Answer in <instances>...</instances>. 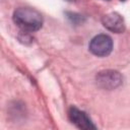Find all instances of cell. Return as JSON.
<instances>
[{
  "label": "cell",
  "mask_w": 130,
  "mask_h": 130,
  "mask_svg": "<svg viewBox=\"0 0 130 130\" xmlns=\"http://www.w3.org/2000/svg\"><path fill=\"white\" fill-rule=\"evenodd\" d=\"M14 23L23 31L31 32L39 30L43 25L42 14L34 8L19 7L13 12Z\"/></svg>",
  "instance_id": "1"
},
{
  "label": "cell",
  "mask_w": 130,
  "mask_h": 130,
  "mask_svg": "<svg viewBox=\"0 0 130 130\" xmlns=\"http://www.w3.org/2000/svg\"><path fill=\"white\" fill-rule=\"evenodd\" d=\"M95 81L101 88L111 90L119 87L122 84L123 77L118 71L108 69L100 71L95 76Z\"/></svg>",
  "instance_id": "2"
},
{
  "label": "cell",
  "mask_w": 130,
  "mask_h": 130,
  "mask_svg": "<svg viewBox=\"0 0 130 130\" xmlns=\"http://www.w3.org/2000/svg\"><path fill=\"white\" fill-rule=\"evenodd\" d=\"M88 49L98 57H106L113 50V41L108 35H98L90 41Z\"/></svg>",
  "instance_id": "3"
},
{
  "label": "cell",
  "mask_w": 130,
  "mask_h": 130,
  "mask_svg": "<svg viewBox=\"0 0 130 130\" xmlns=\"http://www.w3.org/2000/svg\"><path fill=\"white\" fill-rule=\"evenodd\" d=\"M68 117L72 124H74L77 128L83 129V130H89V129H96V126L92 123L90 118L87 116V114L76 107H71L68 111Z\"/></svg>",
  "instance_id": "4"
},
{
  "label": "cell",
  "mask_w": 130,
  "mask_h": 130,
  "mask_svg": "<svg viewBox=\"0 0 130 130\" xmlns=\"http://www.w3.org/2000/svg\"><path fill=\"white\" fill-rule=\"evenodd\" d=\"M102 23L108 30L115 34H121L125 30L124 19L117 12H111L106 14L102 18Z\"/></svg>",
  "instance_id": "5"
},
{
  "label": "cell",
  "mask_w": 130,
  "mask_h": 130,
  "mask_svg": "<svg viewBox=\"0 0 130 130\" xmlns=\"http://www.w3.org/2000/svg\"><path fill=\"white\" fill-rule=\"evenodd\" d=\"M66 15H67V18L74 24H80L84 21V17L80 14L73 13V12H67Z\"/></svg>",
  "instance_id": "6"
},
{
  "label": "cell",
  "mask_w": 130,
  "mask_h": 130,
  "mask_svg": "<svg viewBox=\"0 0 130 130\" xmlns=\"http://www.w3.org/2000/svg\"><path fill=\"white\" fill-rule=\"evenodd\" d=\"M121 1H125V0H121Z\"/></svg>",
  "instance_id": "7"
}]
</instances>
